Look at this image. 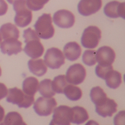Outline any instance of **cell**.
<instances>
[{"label": "cell", "instance_id": "cell-1", "mask_svg": "<svg viewBox=\"0 0 125 125\" xmlns=\"http://www.w3.org/2000/svg\"><path fill=\"white\" fill-rule=\"evenodd\" d=\"M23 37L26 43L23 51L28 56L33 59L41 57L44 52V47L36 32L31 28L24 30Z\"/></svg>", "mask_w": 125, "mask_h": 125}, {"label": "cell", "instance_id": "cell-2", "mask_svg": "<svg viewBox=\"0 0 125 125\" xmlns=\"http://www.w3.org/2000/svg\"><path fill=\"white\" fill-rule=\"evenodd\" d=\"M13 10L16 12L14 21L17 26L24 28L31 23L32 12L28 8L26 0H17L13 3Z\"/></svg>", "mask_w": 125, "mask_h": 125}, {"label": "cell", "instance_id": "cell-3", "mask_svg": "<svg viewBox=\"0 0 125 125\" xmlns=\"http://www.w3.org/2000/svg\"><path fill=\"white\" fill-rule=\"evenodd\" d=\"M51 14L44 13L38 17L34 27L38 36L44 40H47L53 36L54 29L52 25Z\"/></svg>", "mask_w": 125, "mask_h": 125}, {"label": "cell", "instance_id": "cell-4", "mask_svg": "<svg viewBox=\"0 0 125 125\" xmlns=\"http://www.w3.org/2000/svg\"><path fill=\"white\" fill-rule=\"evenodd\" d=\"M6 101L17 105L19 108L27 109L33 104L34 98V96L27 95L21 89L15 87L8 89Z\"/></svg>", "mask_w": 125, "mask_h": 125}, {"label": "cell", "instance_id": "cell-5", "mask_svg": "<svg viewBox=\"0 0 125 125\" xmlns=\"http://www.w3.org/2000/svg\"><path fill=\"white\" fill-rule=\"evenodd\" d=\"M101 31L97 26H89L84 31L82 36V45L84 48H96L101 38Z\"/></svg>", "mask_w": 125, "mask_h": 125}, {"label": "cell", "instance_id": "cell-6", "mask_svg": "<svg viewBox=\"0 0 125 125\" xmlns=\"http://www.w3.org/2000/svg\"><path fill=\"white\" fill-rule=\"evenodd\" d=\"M55 99L53 98L40 97L33 104L35 112L40 116H48L52 114L57 106Z\"/></svg>", "mask_w": 125, "mask_h": 125}, {"label": "cell", "instance_id": "cell-7", "mask_svg": "<svg viewBox=\"0 0 125 125\" xmlns=\"http://www.w3.org/2000/svg\"><path fill=\"white\" fill-rule=\"evenodd\" d=\"M44 58L45 64L53 70L59 69L65 62L62 52L58 48L54 47L48 49Z\"/></svg>", "mask_w": 125, "mask_h": 125}, {"label": "cell", "instance_id": "cell-8", "mask_svg": "<svg viewBox=\"0 0 125 125\" xmlns=\"http://www.w3.org/2000/svg\"><path fill=\"white\" fill-rule=\"evenodd\" d=\"M86 76V71L84 67L80 63H75L68 68L65 77L68 83L77 85L83 82Z\"/></svg>", "mask_w": 125, "mask_h": 125}, {"label": "cell", "instance_id": "cell-9", "mask_svg": "<svg viewBox=\"0 0 125 125\" xmlns=\"http://www.w3.org/2000/svg\"><path fill=\"white\" fill-rule=\"evenodd\" d=\"M53 21L59 28H69L73 26L75 22V17L71 12L65 10H60L54 13Z\"/></svg>", "mask_w": 125, "mask_h": 125}, {"label": "cell", "instance_id": "cell-10", "mask_svg": "<svg viewBox=\"0 0 125 125\" xmlns=\"http://www.w3.org/2000/svg\"><path fill=\"white\" fill-rule=\"evenodd\" d=\"M71 108L67 106H59L53 110L52 119L50 125H70Z\"/></svg>", "mask_w": 125, "mask_h": 125}, {"label": "cell", "instance_id": "cell-11", "mask_svg": "<svg viewBox=\"0 0 125 125\" xmlns=\"http://www.w3.org/2000/svg\"><path fill=\"white\" fill-rule=\"evenodd\" d=\"M102 5V0H81L77 8L80 14L87 16L98 11L101 9Z\"/></svg>", "mask_w": 125, "mask_h": 125}, {"label": "cell", "instance_id": "cell-12", "mask_svg": "<svg viewBox=\"0 0 125 125\" xmlns=\"http://www.w3.org/2000/svg\"><path fill=\"white\" fill-rule=\"evenodd\" d=\"M125 2L120 3L113 1L108 3L104 8V12L106 16L111 18L119 17L125 19Z\"/></svg>", "mask_w": 125, "mask_h": 125}, {"label": "cell", "instance_id": "cell-13", "mask_svg": "<svg viewBox=\"0 0 125 125\" xmlns=\"http://www.w3.org/2000/svg\"><path fill=\"white\" fill-rule=\"evenodd\" d=\"M115 56L114 51L109 46L102 47L96 51V61L98 64L102 65H112L114 62Z\"/></svg>", "mask_w": 125, "mask_h": 125}, {"label": "cell", "instance_id": "cell-14", "mask_svg": "<svg viewBox=\"0 0 125 125\" xmlns=\"http://www.w3.org/2000/svg\"><path fill=\"white\" fill-rule=\"evenodd\" d=\"M22 43L17 39H7L1 42L0 49L2 53L7 54L10 56L12 54H17L21 52L22 51Z\"/></svg>", "mask_w": 125, "mask_h": 125}, {"label": "cell", "instance_id": "cell-15", "mask_svg": "<svg viewBox=\"0 0 125 125\" xmlns=\"http://www.w3.org/2000/svg\"><path fill=\"white\" fill-rule=\"evenodd\" d=\"M118 105L113 99L107 98L102 104L95 106L96 112L103 118L112 117L117 111Z\"/></svg>", "mask_w": 125, "mask_h": 125}, {"label": "cell", "instance_id": "cell-16", "mask_svg": "<svg viewBox=\"0 0 125 125\" xmlns=\"http://www.w3.org/2000/svg\"><path fill=\"white\" fill-rule=\"evenodd\" d=\"M89 118L86 110L82 107L76 106L70 109V121L74 124H81Z\"/></svg>", "mask_w": 125, "mask_h": 125}, {"label": "cell", "instance_id": "cell-17", "mask_svg": "<svg viewBox=\"0 0 125 125\" xmlns=\"http://www.w3.org/2000/svg\"><path fill=\"white\" fill-rule=\"evenodd\" d=\"M63 53L66 58L71 61L76 60L81 56L82 49L79 45L75 42L67 43L63 47Z\"/></svg>", "mask_w": 125, "mask_h": 125}, {"label": "cell", "instance_id": "cell-18", "mask_svg": "<svg viewBox=\"0 0 125 125\" xmlns=\"http://www.w3.org/2000/svg\"><path fill=\"white\" fill-rule=\"evenodd\" d=\"M28 66L31 72L38 77L42 76L47 72V67L42 59L29 60Z\"/></svg>", "mask_w": 125, "mask_h": 125}, {"label": "cell", "instance_id": "cell-19", "mask_svg": "<svg viewBox=\"0 0 125 125\" xmlns=\"http://www.w3.org/2000/svg\"><path fill=\"white\" fill-rule=\"evenodd\" d=\"M0 33L4 40L12 38L18 39L20 37L19 29L16 26L10 23L3 24L0 28Z\"/></svg>", "mask_w": 125, "mask_h": 125}, {"label": "cell", "instance_id": "cell-20", "mask_svg": "<svg viewBox=\"0 0 125 125\" xmlns=\"http://www.w3.org/2000/svg\"><path fill=\"white\" fill-rule=\"evenodd\" d=\"M39 82L37 79L33 77H27L23 82L22 88L24 93L34 96L38 89Z\"/></svg>", "mask_w": 125, "mask_h": 125}, {"label": "cell", "instance_id": "cell-21", "mask_svg": "<svg viewBox=\"0 0 125 125\" xmlns=\"http://www.w3.org/2000/svg\"><path fill=\"white\" fill-rule=\"evenodd\" d=\"M104 80L106 81L107 86L113 89L118 88L122 83L121 74L114 70H112L107 73Z\"/></svg>", "mask_w": 125, "mask_h": 125}, {"label": "cell", "instance_id": "cell-22", "mask_svg": "<svg viewBox=\"0 0 125 125\" xmlns=\"http://www.w3.org/2000/svg\"><path fill=\"white\" fill-rule=\"evenodd\" d=\"M38 89L40 94L45 97H52L55 95L52 89V81L49 79H45L40 82Z\"/></svg>", "mask_w": 125, "mask_h": 125}, {"label": "cell", "instance_id": "cell-23", "mask_svg": "<svg viewBox=\"0 0 125 125\" xmlns=\"http://www.w3.org/2000/svg\"><path fill=\"white\" fill-rule=\"evenodd\" d=\"M90 96L91 101L95 106L102 104L107 98L106 94L100 86L93 88L91 91Z\"/></svg>", "mask_w": 125, "mask_h": 125}, {"label": "cell", "instance_id": "cell-24", "mask_svg": "<svg viewBox=\"0 0 125 125\" xmlns=\"http://www.w3.org/2000/svg\"><path fill=\"white\" fill-rule=\"evenodd\" d=\"M63 93L69 100L73 101L81 99L82 95L81 89L72 84H68L64 89Z\"/></svg>", "mask_w": 125, "mask_h": 125}, {"label": "cell", "instance_id": "cell-25", "mask_svg": "<svg viewBox=\"0 0 125 125\" xmlns=\"http://www.w3.org/2000/svg\"><path fill=\"white\" fill-rule=\"evenodd\" d=\"M4 125H26L21 115L16 112H9L6 115L4 122L1 124Z\"/></svg>", "mask_w": 125, "mask_h": 125}, {"label": "cell", "instance_id": "cell-26", "mask_svg": "<svg viewBox=\"0 0 125 125\" xmlns=\"http://www.w3.org/2000/svg\"><path fill=\"white\" fill-rule=\"evenodd\" d=\"M65 76L64 75L55 77L52 81L53 90L58 94H63L64 89L68 84Z\"/></svg>", "mask_w": 125, "mask_h": 125}, {"label": "cell", "instance_id": "cell-27", "mask_svg": "<svg viewBox=\"0 0 125 125\" xmlns=\"http://www.w3.org/2000/svg\"><path fill=\"white\" fill-rule=\"evenodd\" d=\"M96 51L88 50L85 51L82 56L83 62L88 66H92L97 62Z\"/></svg>", "mask_w": 125, "mask_h": 125}, {"label": "cell", "instance_id": "cell-28", "mask_svg": "<svg viewBox=\"0 0 125 125\" xmlns=\"http://www.w3.org/2000/svg\"><path fill=\"white\" fill-rule=\"evenodd\" d=\"M49 0H26V5L29 9L32 11H39L44 7Z\"/></svg>", "mask_w": 125, "mask_h": 125}, {"label": "cell", "instance_id": "cell-29", "mask_svg": "<svg viewBox=\"0 0 125 125\" xmlns=\"http://www.w3.org/2000/svg\"><path fill=\"white\" fill-rule=\"evenodd\" d=\"M112 70V65L105 66L98 64L95 68V73L98 77L104 80L107 73Z\"/></svg>", "mask_w": 125, "mask_h": 125}, {"label": "cell", "instance_id": "cell-30", "mask_svg": "<svg viewBox=\"0 0 125 125\" xmlns=\"http://www.w3.org/2000/svg\"><path fill=\"white\" fill-rule=\"evenodd\" d=\"M8 9V5L4 0H0V16L5 14Z\"/></svg>", "mask_w": 125, "mask_h": 125}, {"label": "cell", "instance_id": "cell-31", "mask_svg": "<svg viewBox=\"0 0 125 125\" xmlns=\"http://www.w3.org/2000/svg\"><path fill=\"white\" fill-rule=\"evenodd\" d=\"M8 91L6 86L3 83H0V100L7 96Z\"/></svg>", "mask_w": 125, "mask_h": 125}, {"label": "cell", "instance_id": "cell-32", "mask_svg": "<svg viewBox=\"0 0 125 125\" xmlns=\"http://www.w3.org/2000/svg\"><path fill=\"white\" fill-rule=\"evenodd\" d=\"M5 115L4 109L0 105V123L2 121Z\"/></svg>", "mask_w": 125, "mask_h": 125}, {"label": "cell", "instance_id": "cell-33", "mask_svg": "<svg viewBox=\"0 0 125 125\" xmlns=\"http://www.w3.org/2000/svg\"><path fill=\"white\" fill-rule=\"evenodd\" d=\"M7 0L10 4H12L14 3L15 1H16L17 0Z\"/></svg>", "mask_w": 125, "mask_h": 125}, {"label": "cell", "instance_id": "cell-34", "mask_svg": "<svg viewBox=\"0 0 125 125\" xmlns=\"http://www.w3.org/2000/svg\"><path fill=\"white\" fill-rule=\"evenodd\" d=\"M2 36H1V34L0 33V44L1 43V42H2Z\"/></svg>", "mask_w": 125, "mask_h": 125}, {"label": "cell", "instance_id": "cell-35", "mask_svg": "<svg viewBox=\"0 0 125 125\" xmlns=\"http://www.w3.org/2000/svg\"><path fill=\"white\" fill-rule=\"evenodd\" d=\"M1 75H2V70H1V68L0 67V76H1Z\"/></svg>", "mask_w": 125, "mask_h": 125}]
</instances>
